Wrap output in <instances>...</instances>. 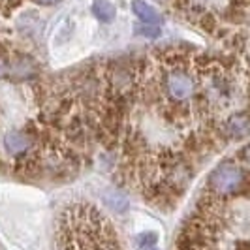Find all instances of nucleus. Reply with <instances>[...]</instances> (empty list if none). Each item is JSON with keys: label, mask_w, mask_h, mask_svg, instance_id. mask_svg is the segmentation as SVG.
Here are the masks:
<instances>
[{"label": "nucleus", "mask_w": 250, "mask_h": 250, "mask_svg": "<svg viewBox=\"0 0 250 250\" xmlns=\"http://www.w3.org/2000/svg\"><path fill=\"white\" fill-rule=\"evenodd\" d=\"M154 245H156V235L154 233H141L138 237V247L141 250H149Z\"/></svg>", "instance_id": "obj_5"}, {"label": "nucleus", "mask_w": 250, "mask_h": 250, "mask_svg": "<svg viewBox=\"0 0 250 250\" xmlns=\"http://www.w3.org/2000/svg\"><path fill=\"white\" fill-rule=\"evenodd\" d=\"M136 32L141 34V36H147V38H158L160 36V28H158V25H147V23H143Z\"/></svg>", "instance_id": "obj_6"}, {"label": "nucleus", "mask_w": 250, "mask_h": 250, "mask_svg": "<svg viewBox=\"0 0 250 250\" xmlns=\"http://www.w3.org/2000/svg\"><path fill=\"white\" fill-rule=\"evenodd\" d=\"M57 241L62 250H125L111 220L92 203L64 207L57 222Z\"/></svg>", "instance_id": "obj_1"}, {"label": "nucleus", "mask_w": 250, "mask_h": 250, "mask_svg": "<svg viewBox=\"0 0 250 250\" xmlns=\"http://www.w3.org/2000/svg\"><path fill=\"white\" fill-rule=\"evenodd\" d=\"M239 160H241V164L250 171V143L247 147H243V149L239 150Z\"/></svg>", "instance_id": "obj_7"}, {"label": "nucleus", "mask_w": 250, "mask_h": 250, "mask_svg": "<svg viewBox=\"0 0 250 250\" xmlns=\"http://www.w3.org/2000/svg\"><path fill=\"white\" fill-rule=\"evenodd\" d=\"M233 250H250V241H239Z\"/></svg>", "instance_id": "obj_8"}, {"label": "nucleus", "mask_w": 250, "mask_h": 250, "mask_svg": "<svg viewBox=\"0 0 250 250\" xmlns=\"http://www.w3.org/2000/svg\"><path fill=\"white\" fill-rule=\"evenodd\" d=\"M241 190H250V171L247 173L235 160L220 162L207 179V192L218 198L235 196Z\"/></svg>", "instance_id": "obj_2"}, {"label": "nucleus", "mask_w": 250, "mask_h": 250, "mask_svg": "<svg viewBox=\"0 0 250 250\" xmlns=\"http://www.w3.org/2000/svg\"><path fill=\"white\" fill-rule=\"evenodd\" d=\"M92 13L96 19H100L102 23H111L115 19V6L107 0H96L92 4Z\"/></svg>", "instance_id": "obj_4"}, {"label": "nucleus", "mask_w": 250, "mask_h": 250, "mask_svg": "<svg viewBox=\"0 0 250 250\" xmlns=\"http://www.w3.org/2000/svg\"><path fill=\"white\" fill-rule=\"evenodd\" d=\"M132 10L134 13L141 19V23H147V25H160L162 21V15L156 12L154 8H150L147 2L143 0H134L132 2Z\"/></svg>", "instance_id": "obj_3"}]
</instances>
